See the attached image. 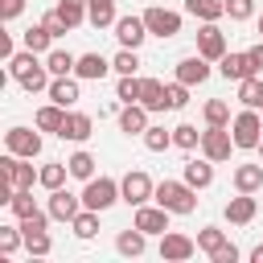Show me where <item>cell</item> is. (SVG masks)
Segmentation results:
<instances>
[{"instance_id":"cell-1","label":"cell","mask_w":263,"mask_h":263,"mask_svg":"<svg viewBox=\"0 0 263 263\" xmlns=\"http://www.w3.org/2000/svg\"><path fill=\"white\" fill-rule=\"evenodd\" d=\"M152 201H156V205H164L168 214L185 218V214H193V210H197V189H193L185 177H181V181H168V177H164V181L156 185Z\"/></svg>"},{"instance_id":"cell-2","label":"cell","mask_w":263,"mask_h":263,"mask_svg":"<svg viewBox=\"0 0 263 263\" xmlns=\"http://www.w3.org/2000/svg\"><path fill=\"white\" fill-rule=\"evenodd\" d=\"M230 136H234V148H259V140H263V111L242 107L230 119Z\"/></svg>"},{"instance_id":"cell-3","label":"cell","mask_w":263,"mask_h":263,"mask_svg":"<svg viewBox=\"0 0 263 263\" xmlns=\"http://www.w3.org/2000/svg\"><path fill=\"white\" fill-rule=\"evenodd\" d=\"M115 201H123V193H119V181L115 177H90L86 185H82V205L86 210H111Z\"/></svg>"},{"instance_id":"cell-4","label":"cell","mask_w":263,"mask_h":263,"mask_svg":"<svg viewBox=\"0 0 263 263\" xmlns=\"http://www.w3.org/2000/svg\"><path fill=\"white\" fill-rule=\"evenodd\" d=\"M119 193H123V205H148L152 201V193H156V181L144 173V168H132V173H123V181H119Z\"/></svg>"},{"instance_id":"cell-5","label":"cell","mask_w":263,"mask_h":263,"mask_svg":"<svg viewBox=\"0 0 263 263\" xmlns=\"http://www.w3.org/2000/svg\"><path fill=\"white\" fill-rule=\"evenodd\" d=\"M144 25H148V33H152V37L168 41V37H177V33H181V12L164 8V4H152V8H144Z\"/></svg>"},{"instance_id":"cell-6","label":"cell","mask_w":263,"mask_h":263,"mask_svg":"<svg viewBox=\"0 0 263 263\" xmlns=\"http://www.w3.org/2000/svg\"><path fill=\"white\" fill-rule=\"evenodd\" d=\"M197 255V238H189V234H181V230H164L160 234V259L164 263H185V259H193Z\"/></svg>"},{"instance_id":"cell-7","label":"cell","mask_w":263,"mask_h":263,"mask_svg":"<svg viewBox=\"0 0 263 263\" xmlns=\"http://www.w3.org/2000/svg\"><path fill=\"white\" fill-rule=\"evenodd\" d=\"M4 148L12 152V156H41V127L33 132V127H8L4 132Z\"/></svg>"},{"instance_id":"cell-8","label":"cell","mask_w":263,"mask_h":263,"mask_svg":"<svg viewBox=\"0 0 263 263\" xmlns=\"http://www.w3.org/2000/svg\"><path fill=\"white\" fill-rule=\"evenodd\" d=\"M230 152H234L230 127H205L201 132V156H210L214 164H222V160H230Z\"/></svg>"},{"instance_id":"cell-9","label":"cell","mask_w":263,"mask_h":263,"mask_svg":"<svg viewBox=\"0 0 263 263\" xmlns=\"http://www.w3.org/2000/svg\"><path fill=\"white\" fill-rule=\"evenodd\" d=\"M144 37H152V33H148V25H144V12H140V16H132V12H127V16H119V21H115V41H119L123 49H140V45H144Z\"/></svg>"},{"instance_id":"cell-10","label":"cell","mask_w":263,"mask_h":263,"mask_svg":"<svg viewBox=\"0 0 263 263\" xmlns=\"http://www.w3.org/2000/svg\"><path fill=\"white\" fill-rule=\"evenodd\" d=\"M197 53L210 58V62H222V53H226V33L218 29V21H201V29H197Z\"/></svg>"},{"instance_id":"cell-11","label":"cell","mask_w":263,"mask_h":263,"mask_svg":"<svg viewBox=\"0 0 263 263\" xmlns=\"http://www.w3.org/2000/svg\"><path fill=\"white\" fill-rule=\"evenodd\" d=\"M0 177H8L16 189H33L37 185V168L29 164V156H12V152L0 160Z\"/></svg>"},{"instance_id":"cell-12","label":"cell","mask_w":263,"mask_h":263,"mask_svg":"<svg viewBox=\"0 0 263 263\" xmlns=\"http://www.w3.org/2000/svg\"><path fill=\"white\" fill-rule=\"evenodd\" d=\"M45 210H49V218H53V222H74V218H78V210H82V193L53 189V193H49V201H45Z\"/></svg>"},{"instance_id":"cell-13","label":"cell","mask_w":263,"mask_h":263,"mask_svg":"<svg viewBox=\"0 0 263 263\" xmlns=\"http://www.w3.org/2000/svg\"><path fill=\"white\" fill-rule=\"evenodd\" d=\"M62 140H70V144H86L90 136H95V119L86 115V111H66V123H62V132H58Z\"/></svg>"},{"instance_id":"cell-14","label":"cell","mask_w":263,"mask_h":263,"mask_svg":"<svg viewBox=\"0 0 263 263\" xmlns=\"http://www.w3.org/2000/svg\"><path fill=\"white\" fill-rule=\"evenodd\" d=\"M168 210L164 205H136V218H132V226H140L144 234H164L168 230Z\"/></svg>"},{"instance_id":"cell-15","label":"cell","mask_w":263,"mask_h":263,"mask_svg":"<svg viewBox=\"0 0 263 263\" xmlns=\"http://www.w3.org/2000/svg\"><path fill=\"white\" fill-rule=\"evenodd\" d=\"M210 74H214V70H210V58H201V53L177 62V82H185V86H201Z\"/></svg>"},{"instance_id":"cell-16","label":"cell","mask_w":263,"mask_h":263,"mask_svg":"<svg viewBox=\"0 0 263 263\" xmlns=\"http://www.w3.org/2000/svg\"><path fill=\"white\" fill-rule=\"evenodd\" d=\"M148 115H152V111H148L144 103H123V107H119V132H123V136H144V132H148Z\"/></svg>"},{"instance_id":"cell-17","label":"cell","mask_w":263,"mask_h":263,"mask_svg":"<svg viewBox=\"0 0 263 263\" xmlns=\"http://www.w3.org/2000/svg\"><path fill=\"white\" fill-rule=\"evenodd\" d=\"M255 214H259L255 193H238V197H230V201H226V222H230V226H251V222H255Z\"/></svg>"},{"instance_id":"cell-18","label":"cell","mask_w":263,"mask_h":263,"mask_svg":"<svg viewBox=\"0 0 263 263\" xmlns=\"http://www.w3.org/2000/svg\"><path fill=\"white\" fill-rule=\"evenodd\" d=\"M78 82H82L78 74H62V78H53V82H49V90H45V95H49V99H53L58 107H74V103L82 99Z\"/></svg>"},{"instance_id":"cell-19","label":"cell","mask_w":263,"mask_h":263,"mask_svg":"<svg viewBox=\"0 0 263 263\" xmlns=\"http://www.w3.org/2000/svg\"><path fill=\"white\" fill-rule=\"evenodd\" d=\"M74 74H78L82 82H103V78L111 74V62H107L103 53H78V66H74Z\"/></svg>"},{"instance_id":"cell-20","label":"cell","mask_w":263,"mask_h":263,"mask_svg":"<svg viewBox=\"0 0 263 263\" xmlns=\"http://www.w3.org/2000/svg\"><path fill=\"white\" fill-rule=\"evenodd\" d=\"M218 74L226 78V82H242V78H251L255 74V66H251V58L247 53H222V62H218Z\"/></svg>"},{"instance_id":"cell-21","label":"cell","mask_w":263,"mask_h":263,"mask_svg":"<svg viewBox=\"0 0 263 263\" xmlns=\"http://www.w3.org/2000/svg\"><path fill=\"white\" fill-rule=\"evenodd\" d=\"M115 251H119V255H127V259H140V255L148 251V234H144L140 226L119 230V234H115Z\"/></svg>"},{"instance_id":"cell-22","label":"cell","mask_w":263,"mask_h":263,"mask_svg":"<svg viewBox=\"0 0 263 263\" xmlns=\"http://www.w3.org/2000/svg\"><path fill=\"white\" fill-rule=\"evenodd\" d=\"M66 111H70V107H58V103L49 99L45 107H37L33 127H41V132H53V136H58V132H62V123H66Z\"/></svg>"},{"instance_id":"cell-23","label":"cell","mask_w":263,"mask_h":263,"mask_svg":"<svg viewBox=\"0 0 263 263\" xmlns=\"http://www.w3.org/2000/svg\"><path fill=\"white\" fill-rule=\"evenodd\" d=\"M115 0H86V25L95 29H115Z\"/></svg>"},{"instance_id":"cell-24","label":"cell","mask_w":263,"mask_h":263,"mask_svg":"<svg viewBox=\"0 0 263 263\" xmlns=\"http://www.w3.org/2000/svg\"><path fill=\"white\" fill-rule=\"evenodd\" d=\"M234 189L238 193H259L263 189V160L259 164H238L234 168Z\"/></svg>"},{"instance_id":"cell-25","label":"cell","mask_w":263,"mask_h":263,"mask_svg":"<svg viewBox=\"0 0 263 263\" xmlns=\"http://www.w3.org/2000/svg\"><path fill=\"white\" fill-rule=\"evenodd\" d=\"M53 41H58V37H53L45 25H33V29H25V33H21V45H25V49H33V53H41V58L53 49Z\"/></svg>"},{"instance_id":"cell-26","label":"cell","mask_w":263,"mask_h":263,"mask_svg":"<svg viewBox=\"0 0 263 263\" xmlns=\"http://www.w3.org/2000/svg\"><path fill=\"white\" fill-rule=\"evenodd\" d=\"M185 181H189L193 189H210V185H214V160H210V156L189 160V164H185Z\"/></svg>"},{"instance_id":"cell-27","label":"cell","mask_w":263,"mask_h":263,"mask_svg":"<svg viewBox=\"0 0 263 263\" xmlns=\"http://www.w3.org/2000/svg\"><path fill=\"white\" fill-rule=\"evenodd\" d=\"M66 177H70V164H66V160H58V164H41V168H37V185H41V189H49V193H53V189H62V185H66Z\"/></svg>"},{"instance_id":"cell-28","label":"cell","mask_w":263,"mask_h":263,"mask_svg":"<svg viewBox=\"0 0 263 263\" xmlns=\"http://www.w3.org/2000/svg\"><path fill=\"white\" fill-rule=\"evenodd\" d=\"M238 103H242V107L263 111V74H251V78H242V82H238Z\"/></svg>"},{"instance_id":"cell-29","label":"cell","mask_w":263,"mask_h":263,"mask_svg":"<svg viewBox=\"0 0 263 263\" xmlns=\"http://www.w3.org/2000/svg\"><path fill=\"white\" fill-rule=\"evenodd\" d=\"M185 12L197 21H222L226 16V0H185Z\"/></svg>"},{"instance_id":"cell-30","label":"cell","mask_w":263,"mask_h":263,"mask_svg":"<svg viewBox=\"0 0 263 263\" xmlns=\"http://www.w3.org/2000/svg\"><path fill=\"white\" fill-rule=\"evenodd\" d=\"M201 119H205V127H230V103L226 99H210L205 107H201Z\"/></svg>"},{"instance_id":"cell-31","label":"cell","mask_w":263,"mask_h":263,"mask_svg":"<svg viewBox=\"0 0 263 263\" xmlns=\"http://www.w3.org/2000/svg\"><path fill=\"white\" fill-rule=\"evenodd\" d=\"M45 66H49V74H53V78H62V74H74V66H78V53H70V49H49V53H45Z\"/></svg>"},{"instance_id":"cell-32","label":"cell","mask_w":263,"mask_h":263,"mask_svg":"<svg viewBox=\"0 0 263 263\" xmlns=\"http://www.w3.org/2000/svg\"><path fill=\"white\" fill-rule=\"evenodd\" d=\"M140 103H144L148 111H168V103H164V82H160V78H144Z\"/></svg>"},{"instance_id":"cell-33","label":"cell","mask_w":263,"mask_h":263,"mask_svg":"<svg viewBox=\"0 0 263 263\" xmlns=\"http://www.w3.org/2000/svg\"><path fill=\"white\" fill-rule=\"evenodd\" d=\"M70 230H74V238H95L99 234V210H78V218L70 222Z\"/></svg>"},{"instance_id":"cell-34","label":"cell","mask_w":263,"mask_h":263,"mask_svg":"<svg viewBox=\"0 0 263 263\" xmlns=\"http://www.w3.org/2000/svg\"><path fill=\"white\" fill-rule=\"evenodd\" d=\"M21 234H25V251H29V255H37V259H41V255H49V251H53V238H49L45 230L21 226Z\"/></svg>"},{"instance_id":"cell-35","label":"cell","mask_w":263,"mask_h":263,"mask_svg":"<svg viewBox=\"0 0 263 263\" xmlns=\"http://www.w3.org/2000/svg\"><path fill=\"white\" fill-rule=\"evenodd\" d=\"M140 90H144V78L119 74V82H115V99H119V103H140Z\"/></svg>"},{"instance_id":"cell-36","label":"cell","mask_w":263,"mask_h":263,"mask_svg":"<svg viewBox=\"0 0 263 263\" xmlns=\"http://www.w3.org/2000/svg\"><path fill=\"white\" fill-rule=\"evenodd\" d=\"M140 140H144L148 152H164V148H173V132H164L160 123H148V132H144Z\"/></svg>"},{"instance_id":"cell-37","label":"cell","mask_w":263,"mask_h":263,"mask_svg":"<svg viewBox=\"0 0 263 263\" xmlns=\"http://www.w3.org/2000/svg\"><path fill=\"white\" fill-rule=\"evenodd\" d=\"M173 148H185V152L201 148V132H197L193 123H177V127H173Z\"/></svg>"},{"instance_id":"cell-38","label":"cell","mask_w":263,"mask_h":263,"mask_svg":"<svg viewBox=\"0 0 263 263\" xmlns=\"http://www.w3.org/2000/svg\"><path fill=\"white\" fill-rule=\"evenodd\" d=\"M66 164H70V177H78V181H90V177H95V156H90L86 148H78Z\"/></svg>"},{"instance_id":"cell-39","label":"cell","mask_w":263,"mask_h":263,"mask_svg":"<svg viewBox=\"0 0 263 263\" xmlns=\"http://www.w3.org/2000/svg\"><path fill=\"white\" fill-rule=\"evenodd\" d=\"M222 242H230V238H226V230H218V226H201V230H197V251L214 255Z\"/></svg>"},{"instance_id":"cell-40","label":"cell","mask_w":263,"mask_h":263,"mask_svg":"<svg viewBox=\"0 0 263 263\" xmlns=\"http://www.w3.org/2000/svg\"><path fill=\"white\" fill-rule=\"evenodd\" d=\"M8 210L16 214V222H21V218H29V214H37V201H33V189H16V193H12V201H8Z\"/></svg>"},{"instance_id":"cell-41","label":"cell","mask_w":263,"mask_h":263,"mask_svg":"<svg viewBox=\"0 0 263 263\" xmlns=\"http://www.w3.org/2000/svg\"><path fill=\"white\" fill-rule=\"evenodd\" d=\"M58 12L66 16L70 29H78V25L86 21V0H58Z\"/></svg>"},{"instance_id":"cell-42","label":"cell","mask_w":263,"mask_h":263,"mask_svg":"<svg viewBox=\"0 0 263 263\" xmlns=\"http://www.w3.org/2000/svg\"><path fill=\"white\" fill-rule=\"evenodd\" d=\"M111 70H115V74H136V70H140V53L119 45V53L111 58Z\"/></svg>"},{"instance_id":"cell-43","label":"cell","mask_w":263,"mask_h":263,"mask_svg":"<svg viewBox=\"0 0 263 263\" xmlns=\"http://www.w3.org/2000/svg\"><path fill=\"white\" fill-rule=\"evenodd\" d=\"M16 247H25L21 226H0V255L8 259V255H16Z\"/></svg>"},{"instance_id":"cell-44","label":"cell","mask_w":263,"mask_h":263,"mask_svg":"<svg viewBox=\"0 0 263 263\" xmlns=\"http://www.w3.org/2000/svg\"><path fill=\"white\" fill-rule=\"evenodd\" d=\"M164 103H168V111H181V107H185V103H189V86H185V82H177V78H173V82H168V86H164Z\"/></svg>"},{"instance_id":"cell-45","label":"cell","mask_w":263,"mask_h":263,"mask_svg":"<svg viewBox=\"0 0 263 263\" xmlns=\"http://www.w3.org/2000/svg\"><path fill=\"white\" fill-rule=\"evenodd\" d=\"M226 16L230 21H251L255 16V0H226Z\"/></svg>"},{"instance_id":"cell-46","label":"cell","mask_w":263,"mask_h":263,"mask_svg":"<svg viewBox=\"0 0 263 263\" xmlns=\"http://www.w3.org/2000/svg\"><path fill=\"white\" fill-rule=\"evenodd\" d=\"M41 25H45V29L53 33V37H66V33H70V25H66V16H62L58 8H49V12L41 16Z\"/></svg>"},{"instance_id":"cell-47","label":"cell","mask_w":263,"mask_h":263,"mask_svg":"<svg viewBox=\"0 0 263 263\" xmlns=\"http://www.w3.org/2000/svg\"><path fill=\"white\" fill-rule=\"evenodd\" d=\"M238 259H242V251H238L234 242H222V247L210 255V263H238Z\"/></svg>"},{"instance_id":"cell-48","label":"cell","mask_w":263,"mask_h":263,"mask_svg":"<svg viewBox=\"0 0 263 263\" xmlns=\"http://www.w3.org/2000/svg\"><path fill=\"white\" fill-rule=\"evenodd\" d=\"M25 12V0H0V21H16Z\"/></svg>"},{"instance_id":"cell-49","label":"cell","mask_w":263,"mask_h":263,"mask_svg":"<svg viewBox=\"0 0 263 263\" xmlns=\"http://www.w3.org/2000/svg\"><path fill=\"white\" fill-rule=\"evenodd\" d=\"M247 58H251V66H255V74H263V41H255V45L247 49Z\"/></svg>"},{"instance_id":"cell-50","label":"cell","mask_w":263,"mask_h":263,"mask_svg":"<svg viewBox=\"0 0 263 263\" xmlns=\"http://www.w3.org/2000/svg\"><path fill=\"white\" fill-rule=\"evenodd\" d=\"M12 53H16V41H12V33H0V58L8 62Z\"/></svg>"},{"instance_id":"cell-51","label":"cell","mask_w":263,"mask_h":263,"mask_svg":"<svg viewBox=\"0 0 263 263\" xmlns=\"http://www.w3.org/2000/svg\"><path fill=\"white\" fill-rule=\"evenodd\" d=\"M247 259H251V263H263V242H259V247H255V251H251Z\"/></svg>"},{"instance_id":"cell-52","label":"cell","mask_w":263,"mask_h":263,"mask_svg":"<svg viewBox=\"0 0 263 263\" xmlns=\"http://www.w3.org/2000/svg\"><path fill=\"white\" fill-rule=\"evenodd\" d=\"M255 152H259V160H263V140H259V148H255Z\"/></svg>"},{"instance_id":"cell-53","label":"cell","mask_w":263,"mask_h":263,"mask_svg":"<svg viewBox=\"0 0 263 263\" xmlns=\"http://www.w3.org/2000/svg\"><path fill=\"white\" fill-rule=\"evenodd\" d=\"M259 37H263V16H259Z\"/></svg>"}]
</instances>
